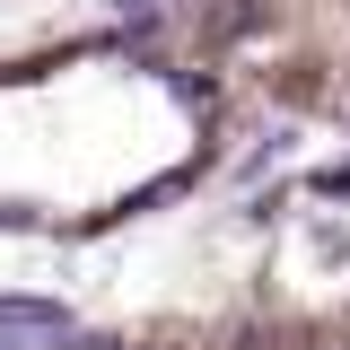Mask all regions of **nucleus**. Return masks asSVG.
<instances>
[{
	"instance_id": "1",
	"label": "nucleus",
	"mask_w": 350,
	"mask_h": 350,
	"mask_svg": "<svg viewBox=\"0 0 350 350\" xmlns=\"http://www.w3.org/2000/svg\"><path fill=\"white\" fill-rule=\"evenodd\" d=\"M27 342H70V306H53V298H0V350H27Z\"/></svg>"
},
{
	"instance_id": "2",
	"label": "nucleus",
	"mask_w": 350,
	"mask_h": 350,
	"mask_svg": "<svg viewBox=\"0 0 350 350\" xmlns=\"http://www.w3.org/2000/svg\"><path fill=\"white\" fill-rule=\"evenodd\" d=\"M114 9H123L131 27H149V18H167V0H114Z\"/></svg>"
}]
</instances>
